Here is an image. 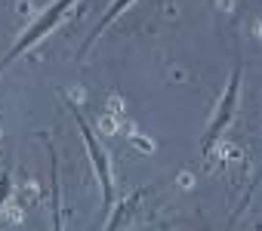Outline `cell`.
<instances>
[{"mask_svg":"<svg viewBox=\"0 0 262 231\" xmlns=\"http://www.w3.org/2000/svg\"><path fill=\"white\" fill-rule=\"evenodd\" d=\"M237 83H241V71L234 68V74H231V83H228V89H225V102H222V108H219V114H216V121H213V127H210V133H207V139H204V148H210V145L219 139V130L228 124V118H231V108H234V99H237Z\"/></svg>","mask_w":262,"mask_h":231,"instance_id":"3957f363","label":"cell"},{"mask_svg":"<svg viewBox=\"0 0 262 231\" xmlns=\"http://www.w3.org/2000/svg\"><path fill=\"white\" fill-rule=\"evenodd\" d=\"M50 160H53V231H62V213H59V167H56V154L53 145H47Z\"/></svg>","mask_w":262,"mask_h":231,"instance_id":"277c9868","label":"cell"},{"mask_svg":"<svg viewBox=\"0 0 262 231\" xmlns=\"http://www.w3.org/2000/svg\"><path fill=\"white\" fill-rule=\"evenodd\" d=\"M259 179H262V170H259V173H256V179H253V188H256V185H259ZM253 188H250V191H247V197H244V200H241V206H237V210H234V216H231V225H234V222H237V216H241V213H244V210H247V203H250V197H253Z\"/></svg>","mask_w":262,"mask_h":231,"instance_id":"8992f818","label":"cell"},{"mask_svg":"<svg viewBox=\"0 0 262 231\" xmlns=\"http://www.w3.org/2000/svg\"><path fill=\"white\" fill-rule=\"evenodd\" d=\"M129 4H133V0H117V4H114V7H111L108 13H105V19H102V22L96 25V31H93V37H99V34H102V31H105L108 25H111V19H114V16H117V13L123 10V7H129ZM93 37H90V40H93ZM86 47H90V43H86ZM86 47H83V53H86Z\"/></svg>","mask_w":262,"mask_h":231,"instance_id":"5b68a950","label":"cell"},{"mask_svg":"<svg viewBox=\"0 0 262 231\" xmlns=\"http://www.w3.org/2000/svg\"><path fill=\"white\" fill-rule=\"evenodd\" d=\"M71 118H74V124L80 127V136H83V145H86V151H90V160H93V170H96V176H99V182H102V197H105V206H111V170H108V160H105V151L96 145V136H93V130L86 127V121H83V114L71 105Z\"/></svg>","mask_w":262,"mask_h":231,"instance_id":"6da1fadb","label":"cell"},{"mask_svg":"<svg viewBox=\"0 0 262 231\" xmlns=\"http://www.w3.org/2000/svg\"><path fill=\"white\" fill-rule=\"evenodd\" d=\"M71 4H74V0H56V7H53V10H47V13L37 19V25H34V28H31V31H28V34H25V37H22V40H19L13 50H10V56H7L4 62H0V71H4V68H7V65L16 59V56H22L28 47H34V43H37V40H40V37H43V34H47V31H50V28L59 22V19H62V13H65Z\"/></svg>","mask_w":262,"mask_h":231,"instance_id":"7a4b0ae2","label":"cell"}]
</instances>
